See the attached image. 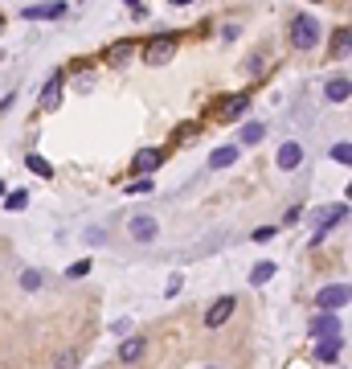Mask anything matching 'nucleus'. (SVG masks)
Listing matches in <instances>:
<instances>
[{
    "label": "nucleus",
    "mask_w": 352,
    "mask_h": 369,
    "mask_svg": "<svg viewBox=\"0 0 352 369\" xmlns=\"http://www.w3.org/2000/svg\"><path fill=\"white\" fill-rule=\"evenodd\" d=\"M176 33H156V37H148V46H144V62H151V66H164L168 58L176 53Z\"/></svg>",
    "instance_id": "f257e3e1"
},
{
    "label": "nucleus",
    "mask_w": 352,
    "mask_h": 369,
    "mask_svg": "<svg viewBox=\"0 0 352 369\" xmlns=\"http://www.w3.org/2000/svg\"><path fill=\"white\" fill-rule=\"evenodd\" d=\"M316 41H319V25H316V17H295L291 21V46L295 50H316Z\"/></svg>",
    "instance_id": "f03ea898"
},
{
    "label": "nucleus",
    "mask_w": 352,
    "mask_h": 369,
    "mask_svg": "<svg viewBox=\"0 0 352 369\" xmlns=\"http://www.w3.org/2000/svg\"><path fill=\"white\" fill-rule=\"evenodd\" d=\"M348 303V284H328L316 291V308L319 312H340Z\"/></svg>",
    "instance_id": "7ed1b4c3"
},
{
    "label": "nucleus",
    "mask_w": 352,
    "mask_h": 369,
    "mask_svg": "<svg viewBox=\"0 0 352 369\" xmlns=\"http://www.w3.org/2000/svg\"><path fill=\"white\" fill-rule=\"evenodd\" d=\"M234 308H238V300H234V296H221V300H213V308L205 312V328H221L225 320L234 316Z\"/></svg>",
    "instance_id": "20e7f679"
},
{
    "label": "nucleus",
    "mask_w": 352,
    "mask_h": 369,
    "mask_svg": "<svg viewBox=\"0 0 352 369\" xmlns=\"http://www.w3.org/2000/svg\"><path fill=\"white\" fill-rule=\"evenodd\" d=\"M246 95H225V99H218V107H213V115L221 119V123H234L238 115H242V111H246Z\"/></svg>",
    "instance_id": "39448f33"
},
{
    "label": "nucleus",
    "mask_w": 352,
    "mask_h": 369,
    "mask_svg": "<svg viewBox=\"0 0 352 369\" xmlns=\"http://www.w3.org/2000/svg\"><path fill=\"white\" fill-rule=\"evenodd\" d=\"M127 230H132L135 242H156V234H160V226H156L151 214H135V218L127 222Z\"/></svg>",
    "instance_id": "423d86ee"
},
{
    "label": "nucleus",
    "mask_w": 352,
    "mask_h": 369,
    "mask_svg": "<svg viewBox=\"0 0 352 369\" xmlns=\"http://www.w3.org/2000/svg\"><path fill=\"white\" fill-rule=\"evenodd\" d=\"M348 218V202H340V205H328L324 214H319V230H316V242H324V234L332 230V226H340V222Z\"/></svg>",
    "instance_id": "0eeeda50"
},
{
    "label": "nucleus",
    "mask_w": 352,
    "mask_h": 369,
    "mask_svg": "<svg viewBox=\"0 0 352 369\" xmlns=\"http://www.w3.org/2000/svg\"><path fill=\"white\" fill-rule=\"evenodd\" d=\"M164 165V152H156V148H144V152H135V160H132V168H135V177H151L156 168Z\"/></svg>",
    "instance_id": "6e6552de"
},
{
    "label": "nucleus",
    "mask_w": 352,
    "mask_h": 369,
    "mask_svg": "<svg viewBox=\"0 0 352 369\" xmlns=\"http://www.w3.org/2000/svg\"><path fill=\"white\" fill-rule=\"evenodd\" d=\"M340 353H344V341H340V336H319L316 361H324V365H336V361H340Z\"/></svg>",
    "instance_id": "1a4fd4ad"
},
{
    "label": "nucleus",
    "mask_w": 352,
    "mask_h": 369,
    "mask_svg": "<svg viewBox=\"0 0 352 369\" xmlns=\"http://www.w3.org/2000/svg\"><path fill=\"white\" fill-rule=\"evenodd\" d=\"M66 13V0H50V4H29L21 17L25 21H50V17H62Z\"/></svg>",
    "instance_id": "9d476101"
},
{
    "label": "nucleus",
    "mask_w": 352,
    "mask_h": 369,
    "mask_svg": "<svg viewBox=\"0 0 352 369\" xmlns=\"http://www.w3.org/2000/svg\"><path fill=\"white\" fill-rule=\"evenodd\" d=\"M311 336H340V316H332V312H319L316 320H311V328H307Z\"/></svg>",
    "instance_id": "9b49d317"
},
{
    "label": "nucleus",
    "mask_w": 352,
    "mask_h": 369,
    "mask_svg": "<svg viewBox=\"0 0 352 369\" xmlns=\"http://www.w3.org/2000/svg\"><path fill=\"white\" fill-rule=\"evenodd\" d=\"M144 349H148V341H144V336H127V341L119 345V361H123V365H132V361L144 357Z\"/></svg>",
    "instance_id": "f8f14e48"
},
{
    "label": "nucleus",
    "mask_w": 352,
    "mask_h": 369,
    "mask_svg": "<svg viewBox=\"0 0 352 369\" xmlns=\"http://www.w3.org/2000/svg\"><path fill=\"white\" fill-rule=\"evenodd\" d=\"M299 165H303V148L295 144V140L283 144V148H279V168H283V172H295Z\"/></svg>",
    "instance_id": "ddd939ff"
},
{
    "label": "nucleus",
    "mask_w": 352,
    "mask_h": 369,
    "mask_svg": "<svg viewBox=\"0 0 352 369\" xmlns=\"http://www.w3.org/2000/svg\"><path fill=\"white\" fill-rule=\"evenodd\" d=\"M62 103V74H53L50 83H46V90H41V111H53Z\"/></svg>",
    "instance_id": "4468645a"
},
{
    "label": "nucleus",
    "mask_w": 352,
    "mask_h": 369,
    "mask_svg": "<svg viewBox=\"0 0 352 369\" xmlns=\"http://www.w3.org/2000/svg\"><path fill=\"white\" fill-rule=\"evenodd\" d=\"M238 156H242V148H238V144H221V148L209 156V168H230Z\"/></svg>",
    "instance_id": "2eb2a0df"
},
{
    "label": "nucleus",
    "mask_w": 352,
    "mask_h": 369,
    "mask_svg": "<svg viewBox=\"0 0 352 369\" xmlns=\"http://www.w3.org/2000/svg\"><path fill=\"white\" fill-rule=\"evenodd\" d=\"M348 50H352V29L348 25H340V29L332 33V53L336 58H348Z\"/></svg>",
    "instance_id": "dca6fc26"
},
{
    "label": "nucleus",
    "mask_w": 352,
    "mask_h": 369,
    "mask_svg": "<svg viewBox=\"0 0 352 369\" xmlns=\"http://www.w3.org/2000/svg\"><path fill=\"white\" fill-rule=\"evenodd\" d=\"M262 135H267V128H262V123H246V128L238 132V148H250V144H258Z\"/></svg>",
    "instance_id": "f3484780"
},
{
    "label": "nucleus",
    "mask_w": 352,
    "mask_h": 369,
    "mask_svg": "<svg viewBox=\"0 0 352 369\" xmlns=\"http://www.w3.org/2000/svg\"><path fill=\"white\" fill-rule=\"evenodd\" d=\"M25 165H29V172H37V177H46V181L53 177V165L46 160V156H37V152H33V156H25Z\"/></svg>",
    "instance_id": "a211bd4d"
},
{
    "label": "nucleus",
    "mask_w": 352,
    "mask_h": 369,
    "mask_svg": "<svg viewBox=\"0 0 352 369\" xmlns=\"http://www.w3.org/2000/svg\"><path fill=\"white\" fill-rule=\"evenodd\" d=\"M270 279H274V263H254L250 284H254V287H262V284H270Z\"/></svg>",
    "instance_id": "6ab92c4d"
},
{
    "label": "nucleus",
    "mask_w": 352,
    "mask_h": 369,
    "mask_svg": "<svg viewBox=\"0 0 352 369\" xmlns=\"http://www.w3.org/2000/svg\"><path fill=\"white\" fill-rule=\"evenodd\" d=\"M348 78H332V83H328V99L332 103H348Z\"/></svg>",
    "instance_id": "aec40b11"
},
{
    "label": "nucleus",
    "mask_w": 352,
    "mask_h": 369,
    "mask_svg": "<svg viewBox=\"0 0 352 369\" xmlns=\"http://www.w3.org/2000/svg\"><path fill=\"white\" fill-rule=\"evenodd\" d=\"M78 365H82L78 349H62V353H58V361H53V369H78Z\"/></svg>",
    "instance_id": "412c9836"
},
{
    "label": "nucleus",
    "mask_w": 352,
    "mask_h": 369,
    "mask_svg": "<svg viewBox=\"0 0 352 369\" xmlns=\"http://www.w3.org/2000/svg\"><path fill=\"white\" fill-rule=\"evenodd\" d=\"M41 284H46V275H37V271H21V287H25V291H37Z\"/></svg>",
    "instance_id": "4be33fe9"
},
{
    "label": "nucleus",
    "mask_w": 352,
    "mask_h": 369,
    "mask_svg": "<svg viewBox=\"0 0 352 369\" xmlns=\"http://www.w3.org/2000/svg\"><path fill=\"white\" fill-rule=\"evenodd\" d=\"M332 160H340V165H348V160H352V144H348V140H340V144L332 148Z\"/></svg>",
    "instance_id": "5701e85b"
},
{
    "label": "nucleus",
    "mask_w": 352,
    "mask_h": 369,
    "mask_svg": "<svg viewBox=\"0 0 352 369\" xmlns=\"http://www.w3.org/2000/svg\"><path fill=\"white\" fill-rule=\"evenodd\" d=\"M9 209H25V205H29V193H25V189H17V193H9Z\"/></svg>",
    "instance_id": "b1692460"
},
{
    "label": "nucleus",
    "mask_w": 352,
    "mask_h": 369,
    "mask_svg": "<svg viewBox=\"0 0 352 369\" xmlns=\"http://www.w3.org/2000/svg\"><path fill=\"white\" fill-rule=\"evenodd\" d=\"M156 184H151V177H135L132 184H127V193H151Z\"/></svg>",
    "instance_id": "393cba45"
},
{
    "label": "nucleus",
    "mask_w": 352,
    "mask_h": 369,
    "mask_svg": "<svg viewBox=\"0 0 352 369\" xmlns=\"http://www.w3.org/2000/svg\"><path fill=\"white\" fill-rule=\"evenodd\" d=\"M82 275H90V259H82V263H74L66 271V279H82Z\"/></svg>",
    "instance_id": "a878e982"
},
{
    "label": "nucleus",
    "mask_w": 352,
    "mask_h": 369,
    "mask_svg": "<svg viewBox=\"0 0 352 369\" xmlns=\"http://www.w3.org/2000/svg\"><path fill=\"white\" fill-rule=\"evenodd\" d=\"M127 53H132V46H127V41H119L115 50H111V62H123V58H127Z\"/></svg>",
    "instance_id": "bb28decb"
},
{
    "label": "nucleus",
    "mask_w": 352,
    "mask_h": 369,
    "mask_svg": "<svg viewBox=\"0 0 352 369\" xmlns=\"http://www.w3.org/2000/svg\"><path fill=\"white\" fill-rule=\"evenodd\" d=\"M270 238H274V226H258L254 230V242H270Z\"/></svg>",
    "instance_id": "cd10ccee"
},
{
    "label": "nucleus",
    "mask_w": 352,
    "mask_h": 369,
    "mask_svg": "<svg viewBox=\"0 0 352 369\" xmlns=\"http://www.w3.org/2000/svg\"><path fill=\"white\" fill-rule=\"evenodd\" d=\"M181 284H185V279H181V275H172V279H168V291H164L168 300H172V296H176V291H181Z\"/></svg>",
    "instance_id": "c85d7f7f"
},
{
    "label": "nucleus",
    "mask_w": 352,
    "mask_h": 369,
    "mask_svg": "<svg viewBox=\"0 0 352 369\" xmlns=\"http://www.w3.org/2000/svg\"><path fill=\"white\" fill-rule=\"evenodd\" d=\"M172 4H193V0H172Z\"/></svg>",
    "instance_id": "c756f323"
},
{
    "label": "nucleus",
    "mask_w": 352,
    "mask_h": 369,
    "mask_svg": "<svg viewBox=\"0 0 352 369\" xmlns=\"http://www.w3.org/2000/svg\"><path fill=\"white\" fill-rule=\"evenodd\" d=\"M127 4H132V9H139V0H127Z\"/></svg>",
    "instance_id": "7c9ffc66"
},
{
    "label": "nucleus",
    "mask_w": 352,
    "mask_h": 369,
    "mask_svg": "<svg viewBox=\"0 0 352 369\" xmlns=\"http://www.w3.org/2000/svg\"><path fill=\"white\" fill-rule=\"evenodd\" d=\"M0 197H4V181H0Z\"/></svg>",
    "instance_id": "2f4dec72"
},
{
    "label": "nucleus",
    "mask_w": 352,
    "mask_h": 369,
    "mask_svg": "<svg viewBox=\"0 0 352 369\" xmlns=\"http://www.w3.org/2000/svg\"><path fill=\"white\" fill-rule=\"evenodd\" d=\"M209 369H218V365H209Z\"/></svg>",
    "instance_id": "473e14b6"
}]
</instances>
